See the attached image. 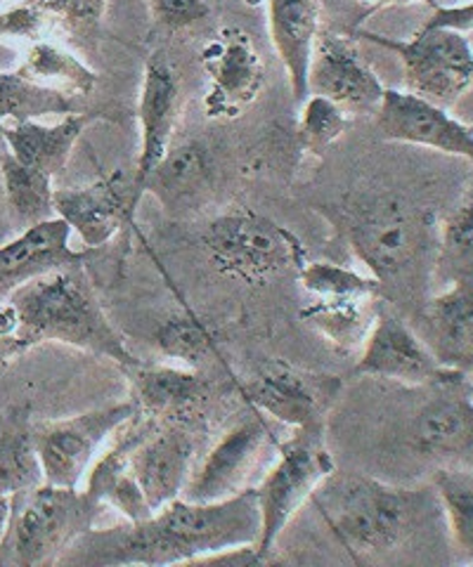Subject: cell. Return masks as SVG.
<instances>
[{
	"label": "cell",
	"instance_id": "6da1fadb",
	"mask_svg": "<svg viewBox=\"0 0 473 567\" xmlns=\"http://www.w3.org/2000/svg\"><path fill=\"white\" fill-rule=\"evenodd\" d=\"M260 537L256 489H241L220 502L178 499L145 520L91 527L60 563L72 565H178L223 560L254 548Z\"/></svg>",
	"mask_w": 473,
	"mask_h": 567
},
{
	"label": "cell",
	"instance_id": "7a4b0ae2",
	"mask_svg": "<svg viewBox=\"0 0 473 567\" xmlns=\"http://www.w3.org/2000/svg\"><path fill=\"white\" fill-rule=\"evenodd\" d=\"M6 300L31 348L52 341L112 360L121 369L137 364L124 336L112 327L100 306L85 265L41 275L14 289Z\"/></svg>",
	"mask_w": 473,
	"mask_h": 567
},
{
	"label": "cell",
	"instance_id": "3957f363",
	"mask_svg": "<svg viewBox=\"0 0 473 567\" xmlns=\"http://www.w3.org/2000/svg\"><path fill=\"white\" fill-rule=\"evenodd\" d=\"M310 502L331 537L356 560L393 551L412 532L419 511V496L410 489L337 473L325 477Z\"/></svg>",
	"mask_w": 473,
	"mask_h": 567
},
{
	"label": "cell",
	"instance_id": "277c9868",
	"mask_svg": "<svg viewBox=\"0 0 473 567\" xmlns=\"http://www.w3.org/2000/svg\"><path fill=\"white\" fill-rule=\"evenodd\" d=\"M341 229L350 251L381 289L405 277L433 239L431 216L395 192H370L348 199L341 208Z\"/></svg>",
	"mask_w": 473,
	"mask_h": 567
},
{
	"label": "cell",
	"instance_id": "5b68a950",
	"mask_svg": "<svg viewBox=\"0 0 473 567\" xmlns=\"http://www.w3.org/2000/svg\"><path fill=\"white\" fill-rule=\"evenodd\" d=\"M102 508L85 489L41 483L14 496L3 551L8 548L10 563L22 567L55 565L79 537L95 527Z\"/></svg>",
	"mask_w": 473,
	"mask_h": 567
},
{
	"label": "cell",
	"instance_id": "8992f818",
	"mask_svg": "<svg viewBox=\"0 0 473 567\" xmlns=\"http://www.w3.org/2000/svg\"><path fill=\"white\" fill-rule=\"evenodd\" d=\"M202 241L218 275L251 287L287 272L299 275L308 262L299 237L251 208L227 210L214 218L206 225Z\"/></svg>",
	"mask_w": 473,
	"mask_h": 567
},
{
	"label": "cell",
	"instance_id": "52a82bcc",
	"mask_svg": "<svg viewBox=\"0 0 473 567\" xmlns=\"http://www.w3.org/2000/svg\"><path fill=\"white\" fill-rule=\"evenodd\" d=\"M335 473L322 423L308 429H294L287 440H277V461L254 487L260 508V537L256 544V563H266L285 527L296 516L325 477Z\"/></svg>",
	"mask_w": 473,
	"mask_h": 567
},
{
	"label": "cell",
	"instance_id": "ba28073f",
	"mask_svg": "<svg viewBox=\"0 0 473 567\" xmlns=\"http://www.w3.org/2000/svg\"><path fill=\"white\" fill-rule=\"evenodd\" d=\"M358 39L395 52L410 93L445 110L473 83V50L462 31L426 24L410 41H393L374 31H358Z\"/></svg>",
	"mask_w": 473,
	"mask_h": 567
},
{
	"label": "cell",
	"instance_id": "9c48e42d",
	"mask_svg": "<svg viewBox=\"0 0 473 567\" xmlns=\"http://www.w3.org/2000/svg\"><path fill=\"white\" fill-rule=\"evenodd\" d=\"M199 445V419L195 414L164 421L147 419L131 452V464L152 513L183 496L195 473Z\"/></svg>",
	"mask_w": 473,
	"mask_h": 567
},
{
	"label": "cell",
	"instance_id": "30bf717a",
	"mask_svg": "<svg viewBox=\"0 0 473 567\" xmlns=\"http://www.w3.org/2000/svg\"><path fill=\"white\" fill-rule=\"evenodd\" d=\"M135 414L131 400L114 402L85 414L50 421L33 429V442L50 485L79 487L97 450Z\"/></svg>",
	"mask_w": 473,
	"mask_h": 567
},
{
	"label": "cell",
	"instance_id": "8fae6325",
	"mask_svg": "<svg viewBox=\"0 0 473 567\" xmlns=\"http://www.w3.org/2000/svg\"><path fill=\"white\" fill-rule=\"evenodd\" d=\"M199 62L206 74L204 114L214 121L241 116L266 85V62L241 27L218 29L202 48Z\"/></svg>",
	"mask_w": 473,
	"mask_h": 567
},
{
	"label": "cell",
	"instance_id": "7c38bea8",
	"mask_svg": "<svg viewBox=\"0 0 473 567\" xmlns=\"http://www.w3.org/2000/svg\"><path fill=\"white\" fill-rule=\"evenodd\" d=\"M356 374L387 379L402 385H441L464 377L438 362L422 336L405 319H400L383 306V300L377 310L372 331L362 346Z\"/></svg>",
	"mask_w": 473,
	"mask_h": 567
},
{
	"label": "cell",
	"instance_id": "4fadbf2b",
	"mask_svg": "<svg viewBox=\"0 0 473 567\" xmlns=\"http://www.w3.org/2000/svg\"><path fill=\"white\" fill-rule=\"evenodd\" d=\"M337 377H318L291 367L285 360H270L258 374L241 385V395L251 410L289 429L320 425L327 406L339 395Z\"/></svg>",
	"mask_w": 473,
	"mask_h": 567
},
{
	"label": "cell",
	"instance_id": "5bb4252c",
	"mask_svg": "<svg viewBox=\"0 0 473 567\" xmlns=\"http://www.w3.org/2000/svg\"><path fill=\"white\" fill-rule=\"evenodd\" d=\"M273 447H277V440L273 437L270 419L254 410V416L233 425L202 458V464L195 466L183 499L206 504L249 489L247 483L256 473L263 454Z\"/></svg>",
	"mask_w": 473,
	"mask_h": 567
},
{
	"label": "cell",
	"instance_id": "9a60e30c",
	"mask_svg": "<svg viewBox=\"0 0 473 567\" xmlns=\"http://www.w3.org/2000/svg\"><path fill=\"white\" fill-rule=\"evenodd\" d=\"M181 116V83L162 50H154L145 64V79L140 87V154L133 171L135 206L145 197V187L154 168L173 145V133Z\"/></svg>",
	"mask_w": 473,
	"mask_h": 567
},
{
	"label": "cell",
	"instance_id": "2e32d148",
	"mask_svg": "<svg viewBox=\"0 0 473 567\" xmlns=\"http://www.w3.org/2000/svg\"><path fill=\"white\" fill-rule=\"evenodd\" d=\"M374 126L389 142H405L438 150L473 164V128L452 118L445 106H438L414 93L387 91L374 112Z\"/></svg>",
	"mask_w": 473,
	"mask_h": 567
},
{
	"label": "cell",
	"instance_id": "e0dca14e",
	"mask_svg": "<svg viewBox=\"0 0 473 567\" xmlns=\"http://www.w3.org/2000/svg\"><path fill=\"white\" fill-rule=\"evenodd\" d=\"M387 87L367 66L353 39L320 33L308 71V95H320L339 104L348 114H374Z\"/></svg>",
	"mask_w": 473,
	"mask_h": 567
},
{
	"label": "cell",
	"instance_id": "ac0fdd59",
	"mask_svg": "<svg viewBox=\"0 0 473 567\" xmlns=\"http://www.w3.org/2000/svg\"><path fill=\"white\" fill-rule=\"evenodd\" d=\"M135 208L133 175L124 171H112L85 187L55 189V216L72 227L88 248L112 241L121 227L133 220Z\"/></svg>",
	"mask_w": 473,
	"mask_h": 567
},
{
	"label": "cell",
	"instance_id": "d6986e66",
	"mask_svg": "<svg viewBox=\"0 0 473 567\" xmlns=\"http://www.w3.org/2000/svg\"><path fill=\"white\" fill-rule=\"evenodd\" d=\"M72 227L62 218H50L27 227L0 248V303L22 284L62 268L85 265L88 254L69 246Z\"/></svg>",
	"mask_w": 473,
	"mask_h": 567
},
{
	"label": "cell",
	"instance_id": "ffe728a7",
	"mask_svg": "<svg viewBox=\"0 0 473 567\" xmlns=\"http://www.w3.org/2000/svg\"><path fill=\"white\" fill-rule=\"evenodd\" d=\"M414 331L438 362L466 374L473 367V279L454 281L433 296L417 317Z\"/></svg>",
	"mask_w": 473,
	"mask_h": 567
},
{
	"label": "cell",
	"instance_id": "44dd1931",
	"mask_svg": "<svg viewBox=\"0 0 473 567\" xmlns=\"http://www.w3.org/2000/svg\"><path fill=\"white\" fill-rule=\"evenodd\" d=\"M147 419L133 414L110 440V447L100 454L88 473L85 492L95 496L102 506H112L126 520H145L152 516V508L137 485L133 473L131 452L137 437L143 435Z\"/></svg>",
	"mask_w": 473,
	"mask_h": 567
},
{
	"label": "cell",
	"instance_id": "7402d4cb",
	"mask_svg": "<svg viewBox=\"0 0 473 567\" xmlns=\"http://www.w3.org/2000/svg\"><path fill=\"white\" fill-rule=\"evenodd\" d=\"M443 393L419 410L412 425V447L422 454L473 452V390L464 377L441 383Z\"/></svg>",
	"mask_w": 473,
	"mask_h": 567
},
{
	"label": "cell",
	"instance_id": "603a6c76",
	"mask_svg": "<svg viewBox=\"0 0 473 567\" xmlns=\"http://www.w3.org/2000/svg\"><path fill=\"white\" fill-rule=\"evenodd\" d=\"M270 39L282 60L294 97L308 100V71L320 35L318 0H268Z\"/></svg>",
	"mask_w": 473,
	"mask_h": 567
},
{
	"label": "cell",
	"instance_id": "cb8c5ba5",
	"mask_svg": "<svg viewBox=\"0 0 473 567\" xmlns=\"http://www.w3.org/2000/svg\"><path fill=\"white\" fill-rule=\"evenodd\" d=\"M128 371L131 402L135 414L164 421L183 414H195L206 398V383L197 369L187 367H143L135 364Z\"/></svg>",
	"mask_w": 473,
	"mask_h": 567
},
{
	"label": "cell",
	"instance_id": "d4e9b609",
	"mask_svg": "<svg viewBox=\"0 0 473 567\" xmlns=\"http://www.w3.org/2000/svg\"><path fill=\"white\" fill-rule=\"evenodd\" d=\"M93 118L95 114L74 112L55 126H41L37 118H29L12 126H0V135L6 137L14 158L55 177L66 166L69 154Z\"/></svg>",
	"mask_w": 473,
	"mask_h": 567
},
{
	"label": "cell",
	"instance_id": "484cf974",
	"mask_svg": "<svg viewBox=\"0 0 473 567\" xmlns=\"http://www.w3.org/2000/svg\"><path fill=\"white\" fill-rule=\"evenodd\" d=\"M214 185V158L202 142L185 140L171 145L162 164L150 175L145 194L152 192L168 210L197 204Z\"/></svg>",
	"mask_w": 473,
	"mask_h": 567
},
{
	"label": "cell",
	"instance_id": "4316f807",
	"mask_svg": "<svg viewBox=\"0 0 473 567\" xmlns=\"http://www.w3.org/2000/svg\"><path fill=\"white\" fill-rule=\"evenodd\" d=\"M381 296L370 298H310L301 319L337 350H362L372 331Z\"/></svg>",
	"mask_w": 473,
	"mask_h": 567
},
{
	"label": "cell",
	"instance_id": "83f0119b",
	"mask_svg": "<svg viewBox=\"0 0 473 567\" xmlns=\"http://www.w3.org/2000/svg\"><path fill=\"white\" fill-rule=\"evenodd\" d=\"M433 270L435 284H443V287L473 279V177L460 204L443 220Z\"/></svg>",
	"mask_w": 473,
	"mask_h": 567
},
{
	"label": "cell",
	"instance_id": "f1b7e54d",
	"mask_svg": "<svg viewBox=\"0 0 473 567\" xmlns=\"http://www.w3.org/2000/svg\"><path fill=\"white\" fill-rule=\"evenodd\" d=\"M154 346L164 358L187 369H199L212 362L218 350L214 331L192 310H181L166 317L154 331Z\"/></svg>",
	"mask_w": 473,
	"mask_h": 567
},
{
	"label": "cell",
	"instance_id": "f546056e",
	"mask_svg": "<svg viewBox=\"0 0 473 567\" xmlns=\"http://www.w3.org/2000/svg\"><path fill=\"white\" fill-rule=\"evenodd\" d=\"M20 71L29 81L45 87H55V91L72 97L91 95L93 87L97 85V74L91 66L79 58L69 55L66 50L43 41L31 48Z\"/></svg>",
	"mask_w": 473,
	"mask_h": 567
},
{
	"label": "cell",
	"instance_id": "4dcf8cb0",
	"mask_svg": "<svg viewBox=\"0 0 473 567\" xmlns=\"http://www.w3.org/2000/svg\"><path fill=\"white\" fill-rule=\"evenodd\" d=\"M0 173H3L10 208L27 227L55 216V189L48 173L22 164L14 156L3 158Z\"/></svg>",
	"mask_w": 473,
	"mask_h": 567
},
{
	"label": "cell",
	"instance_id": "1f68e13d",
	"mask_svg": "<svg viewBox=\"0 0 473 567\" xmlns=\"http://www.w3.org/2000/svg\"><path fill=\"white\" fill-rule=\"evenodd\" d=\"M76 104L72 95H64L55 87H45L29 81L22 71L6 74L0 71V126L10 118L12 123L50 116L74 114Z\"/></svg>",
	"mask_w": 473,
	"mask_h": 567
},
{
	"label": "cell",
	"instance_id": "d6a6232c",
	"mask_svg": "<svg viewBox=\"0 0 473 567\" xmlns=\"http://www.w3.org/2000/svg\"><path fill=\"white\" fill-rule=\"evenodd\" d=\"M433 487L445 508L454 546L460 548L464 560L473 563V471H435Z\"/></svg>",
	"mask_w": 473,
	"mask_h": 567
},
{
	"label": "cell",
	"instance_id": "836d02e7",
	"mask_svg": "<svg viewBox=\"0 0 473 567\" xmlns=\"http://www.w3.org/2000/svg\"><path fill=\"white\" fill-rule=\"evenodd\" d=\"M45 483L33 431L10 429L0 433V494L17 496Z\"/></svg>",
	"mask_w": 473,
	"mask_h": 567
},
{
	"label": "cell",
	"instance_id": "e575fe53",
	"mask_svg": "<svg viewBox=\"0 0 473 567\" xmlns=\"http://www.w3.org/2000/svg\"><path fill=\"white\" fill-rule=\"evenodd\" d=\"M310 298H370L381 296V284L335 262H306L296 275Z\"/></svg>",
	"mask_w": 473,
	"mask_h": 567
},
{
	"label": "cell",
	"instance_id": "d590c367",
	"mask_svg": "<svg viewBox=\"0 0 473 567\" xmlns=\"http://www.w3.org/2000/svg\"><path fill=\"white\" fill-rule=\"evenodd\" d=\"M350 123H353L350 121V114L343 112L339 104L320 95H308L299 123L301 147L308 154L322 156L337 140H341L348 133Z\"/></svg>",
	"mask_w": 473,
	"mask_h": 567
},
{
	"label": "cell",
	"instance_id": "8d00e7d4",
	"mask_svg": "<svg viewBox=\"0 0 473 567\" xmlns=\"http://www.w3.org/2000/svg\"><path fill=\"white\" fill-rule=\"evenodd\" d=\"M37 8L48 24V31L60 27L64 33L74 35V39L93 41L104 10H107V0H29Z\"/></svg>",
	"mask_w": 473,
	"mask_h": 567
},
{
	"label": "cell",
	"instance_id": "74e56055",
	"mask_svg": "<svg viewBox=\"0 0 473 567\" xmlns=\"http://www.w3.org/2000/svg\"><path fill=\"white\" fill-rule=\"evenodd\" d=\"M214 0H150L152 20L164 31H183L214 12Z\"/></svg>",
	"mask_w": 473,
	"mask_h": 567
},
{
	"label": "cell",
	"instance_id": "f35d334b",
	"mask_svg": "<svg viewBox=\"0 0 473 567\" xmlns=\"http://www.w3.org/2000/svg\"><path fill=\"white\" fill-rule=\"evenodd\" d=\"M48 31L43 14L31 3L12 8L10 12L0 14V39H29L41 41V35Z\"/></svg>",
	"mask_w": 473,
	"mask_h": 567
},
{
	"label": "cell",
	"instance_id": "ab89813d",
	"mask_svg": "<svg viewBox=\"0 0 473 567\" xmlns=\"http://www.w3.org/2000/svg\"><path fill=\"white\" fill-rule=\"evenodd\" d=\"M27 350H31V343L22 336L14 310L10 308L8 300H3L0 303V369H6L17 358H22Z\"/></svg>",
	"mask_w": 473,
	"mask_h": 567
},
{
	"label": "cell",
	"instance_id": "60d3db41",
	"mask_svg": "<svg viewBox=\"0 0 473 567\" xmlns=\"http://www.w3.org/2000/svg\"><path fill=\"white\" fill-rule=\"evenodd\" d=\"M426 24H433V27H448V29H454V31H466V29H473V0L469 6H462V8H438L435 14L431 17V22Z\"/></svg>",
	"mask_w": 473,
	"mask_h": 567
},
{
	"label": "cell",
	"instance_id": "b9f144b4",
	"mask_svg": "<svg viewBox=\"0 0 473 567\" xmlns=\"http://www.w3.org/2000/svg\"><path fill=\"white\" fill-rule=\"evenodd\" d=\"M12 504H14V496L0 494V551H3V544L8 539L10 518H12Z\"/></svg>",
	"mask_w": 473,
	"mask_h": 567
},
{
	"label": "cell",
	"instance_id": "7bdbcfd3",
	"mask_svg": "<svg viewBox=\"0 0 473 567\" xmlns=\"http://www.w3.org/2000/svg\"><path fill=\"white\" fill-rule=\"evenodd\" d=\"M360 3L370 12H374L379 8H387V6H412V3H424V6L433 8V10L443 8L441 0H360Z\"/></svg>",
	"mask_w": 473,
	"mask_h": 567
},
{
	"label": "cell",
	"instance_id": "ee69618b",
	"mask_svg": "<svg viewBox=\"0 0 473 567\" xmlns=\"http://www.w3.org/2000/svg\"><path fill=\"white\" fill-rule=\"evenodd\" d=\"M464 379H466V383H469V388L473 390V367L466 371V374H464Z\"/></svg>",
	"mask_w": 473,
	"mask_h": 567
}]
</instances>
